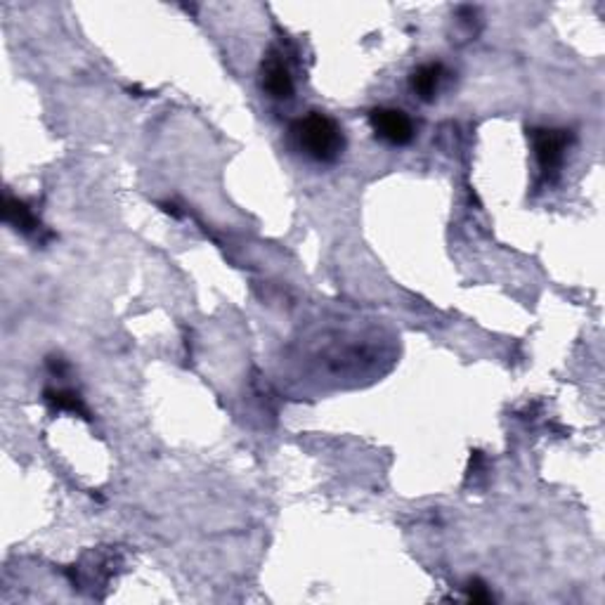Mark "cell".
I'll use <instances>...</instances> for the list:
<instances>
[{"label":"cell","mask_w":605,"mask_h":605,"mask_svg":"<svg viewBox=\"0 0 605 605\" xmlns=\"http://www.w3.org/2000/svg\"><path fill=\"white\" fill-rule=\"evenodd\" d=\"M444 69L443 64H435V62H428V64H421L411 71L410 76V87L411 93L417 95L419 100L431 102L435 97L440 81H443Z\"/></svg>","instance_id":"obj_5"},{"label":"cell","mask_w":605,"mask_h":605,"mask_svg":"<svg viewBox=\"0 0 605 605\" xmlns=\"http://www.w3.org/2000/svg\"><path fill=\"white\" fill-rule=\"evenodd\" d=\"M570 135L568 130L556 128H537L532 130V145H535V154L546 175L556 173L563 166L565 149H568Z\"/></svg>","instance_id":"obj_3"},{"label":"cell","mask_w":605,"mask_h":605,"mask_svg":"<svg viewBox=\"0 0 605 605\" xmlns=\"http://www.w3.org/2000/svg\"><path fill=\"white\" fill-rule=\"evenodd\" d=\"M466 592H468V601H473V603H490V601H494V596H492V592L487 589L483 579H471L468 586H466Z\"/></svg>","instance_id":"obj_8"},{"label":"cell","mask_w":605,"mask_h":605,"mask_svg":"<svg viewBox=\"0 0 605 605\" xmlns=\"http://www.w3.org/2000/svg\"><path fill=\"white\" fill-rule=\"evenodd\" d=\"M371 130L377 137L385 140L388 145H407L414 137V123L402 109L395 107H377L369 112Z\"/></svg>","instance_id":"obj_2"},{"label":"cell","mask_w":605,"mask_h":605,"mask_svg":"<svg viewBox=\"0 0 605 605\" xmlns=\"http://www.w3.org/2000/svg\"><path fill=\"white\" fill-rule=\"evenodd\" d=\"M262 90L275 97V100H289L294 95V79H291L289 67L284 64L282 57H277L275 53H269L262 60Z\"/></svg>","instance_id":"obj_4"},{"label":"cell","mask_w":605,"mask_h":605,"mask_svg":"<svg viewBox=\"0 0 605 605\" xmlns=\"http://www.w3.org/2000/svg\"><path fill=\"white\" fill-rule=\"evenodd\" d=\"M291 135L296 140L298 147L319 163L336 162L341 152L345 147L344 130L331 116L322 114V112H310V114L301 116L291 126Z\"/></svg>","instance_id":"obj_1"},{"label":"cell","mask_w":605,"mask_h":605,"mask_svg":"<svg viewBox=\"0 0 605 605\" xmlns=\"http://www.w3.org/2000/svg\"><path fill=\"white\" fill-rule=\"evenodd\" d=\"M5 222H10L12 228L21 229V232H34L38 228V220L34 218L31 209L14 196L5 199Z\"/></svg>","instance_id":"obj_6"},{"label":"cell","mask_w":605,"mask_h":605,"mask_svg":"<svg viewBox=\"0 0 605 605\" xmlns=\"http://www.w3.org/2000/svg\"><path fill=\"white\" fill-rule=\"evenodd\" d=\"M47 364H50V369H53V374H57V377H62V374L67 371V364H64V360H62V357H50V360H47Z\"/></svg>","instance_id":"obj_9"},{"label":"cell","mask_w":605,"mask_h":605,"mask_svg":"<svg viewBox=\"0 0 605 605\" xmlns=\"http://www.w3.org/2000/svg\"><path fill=\"white\" fill-rule=\"evenodd\" d=\"M46 402L53 404L57 411H71V414H76V417L90 419V414H87L83 400L76 395V393H71V390L47 388L46 390Z\"/></svg>","instance_id":"obj_7"}]
</instances>
